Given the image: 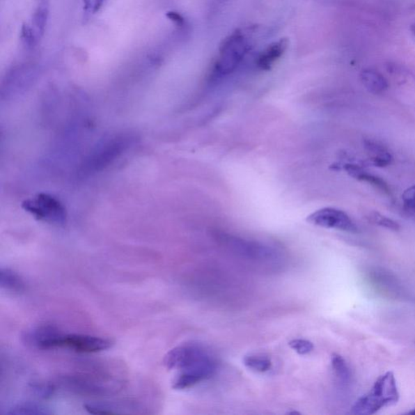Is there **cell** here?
<instances>
[{
  "label": "cell",
  "mask_w": 415,
  "mask_h": 415,
  "mask_svg": "<svg viewBox=\"0 0 415 415\" xmlns=\"http://www.w3.org/2000/svg\"><path fill=\"white\" fill-rule=\"evenodd\" d=\"M136 141V136L132 133H120L107 138L87 157L79 170V174L88 176L103 170L130 150Z\"/></svg>",
  "instance_id": "cell-1"
},
{
  "label": "cell",
  "mask_w": 415,
  "mask_h": 415,
  "mask_svg": "<svg viewBox=\"0 0 415 415\" xmlns=\"http://www.w3.org/2000/svg\"><path fill=\"white\" fill-rule=\"evenodd\" d=\"M399 399L396 378L393 373L387 372L380 375L370 391L354 403L352 412L354 414L372 415L397 404Z\"/></svg>",
  "instance_id": "cell-2"
},
{
  "label": "cell",
  "mask_w": 415,
  "mask_h": 415,
  "mask_svg": "<svg viewBox=\"0 0 415 415\" xmlns=\"http://www.w3.org/2000/svg\"><path fill=\"white\" fill-rule=\"evenodd\" d=\"M22 206L39 221L53 225H63L66 222L65 208L52 195L38 194L24 201Z\"/></svg>",
  "instance_id": "cell-3"
},
{
  "label": "cell",
  "mask_w": 415,
  "mask_h": 415,
  "mask_svg": "<svg viewBox=\"0 0 415 415\" xmlns=\"http://www.w3.org/2000/svg\"><path fill=\"white\" fill-rule=\"evenodd\" d=\"M248 48V42L240 31L227 37L220 48V57L214 69L216 75L226 76L234 72L244 58Z\"/></svg>",
  "instance_id": "cell-4"
},
{
  "label": "cell",
  "mask_w": 415,
  "mask_h": 415,
  "mask_svg": "<svg viewBox=\"0 0 415 415\" xmlns=\"http://www.w3.org/2000/svg\"><path fill=\"white\" fill-rule=\"evenodd\" d=\"M111 340L82 334H59L48 345V350L68 348L82 353L102 352L112 347Z\"/></svg>",
  "instance_id": "cell-5"
},
{
  "label": "cell",
  "mask_w": 415,
  "mask_h": 415,
  "mask_svg": "<svg viewBox=\"0 0 415 415\" xmlns=\"http://www.w3.org/2000/svg\"><path fill=\"white\" fill-rule=\"evenodd\" d=\"M212 361L210 355L194 345H180L166 355L164 363L168 369L184 370Z\"/></svg>",
  "instance_id": "cell-6"
},
{
  "label": "cell",
  "mask_w": 415,
  "mask_h": 415,
  "mask_svg": "<svg viewBox=\"0 0 415 415\" xmlns=\"http://www.w3.org/2000/svg\"><path fill=\"white\" fill-rule=\"evenodd\" d=\"M309 224L323 227V228L335 229L347 232H357V225L347 212L335 209V208H323L313 212L308 217Z\"/></svg>",
  "instance_id": "cell-7"
},
{
  "label": "cell",
  "mask_w": 415,
  "mask_h": 415,
  "mask_svg": "<svg viewBox=\"0 0 415 415\" xmlns=\"http://www.w3.org/2000/svg\"><path fill=\"white\" fill-rule=\"evenodd\" d=\"M216 364L212 361L194 368L180 370V373L173 382V389L182 390L209 379L215 373Z\"/></svg>",
  "instance_id": "cell-8"
},
{
  "label": "cell",
  "mask_w": 415,
  "mask_h": 415,
  "mask_svg": "<svg viewBox=\"0 0 415 415\" xmlns=\"http://www.w3.org/2000/svg\"><path fill=\"white\" fill-rule=\"evenodd\" d=\"M37 69L32 64H24L13 69L10 72L3 86V91L7 93L17 92L31 85L32 81L36 80Z\"/></svg>",
  "instance_id": "cell-9"
},
{
  "label": "cell",
  "mask_w": 415,
  "mask_h": 415,
  "mask_svg": "<svg viewBox=\"0 0 415 415\" xmlns=\"http://www.w3.org/2000/svg\"><path fill=\"white\" fill-rule=\"evenodd\" d=\"M228 242L232 249L246 258L261 260L274 258V251L264 245L238 239H230Z\"/></svg>",
  "instance_id": "cell-10"
},
{
  "label": "cell",
  "mask_w": 415,
  "mask_h": 415,
  "mask_svg": "<svg viewBox=\"0 0 415 415\" xmlns=\"http://www.w3.org/2000/svg\"><path fill=\"white\" fill-rule=\"evenodd\" d=\"M49 0H36V8L34 9L31 22L26 26L31 31L36 44L40 42L45 33L49 17Z\"/></svg>",
  "instance_id": "cell-11"
},
{
  "label": "cell",
  "mask_w": 415,
  "mask_h": 415,
  "mask_svg": "<svg viewBox=\"0 0 415 415\" xmlns=\"http://www.w3.org/2000/svg\"><path fill=\"white\" fill-rule=\"evenodd\" d=\"M365 149L370 154L367 160L362 162L363 166L385 167L391 164L393 156L386 148L372 140L364 141Z\"/></svg>",
  "instance_id": "cell-12"
},
{
  "label": "cell",
  "mask_w": 415,
  "mask_h": 415,
  "mask_svg": "<svg viewBox=\"0 0 415 415\" xmlns=\"http://www.w3.org/2000/svg\"><path fill=\"white\" fill-rule=\"evenodd\" d=\"M289 46L288 38H281L279 41L270 44L262 52L258 58V66L262 70H269L273 64L283 56Z\"/></svg>",
  "instance_id": "cell-13"
},
{
  "label": "cell",
  "mask_w": 415,
  "mask_h": 415,
  "mask_svg": "<svg viewBox=\"0 0 415 415\" xmlns=\"http://www.w3.org/2000/svg\"><path fill=\"white\" fill-rule=\"evenodd\" d=\"M364 166L355 163H347L343 166V169L347 171L350 176L354 178V179L368 182V184L377 187L378 189L384 192L388 195L391 194L389 187L383 180L380 178L369 174L367 171L363 169Z\"/></svg>",
  "instance_id": "cell-14"
},
{
  "label": "cell",
  "mask_w": 415,
  "mask_h": 415,
  "mask_svg": "<svg viewBox=\"0 0 415 415\" xmlns=\"http://www.w3.org/2000/svg\"><path fill=\"white\" fill-rule=\"evenodd\" d=\"M361 81L366 88L373 95H380L386 91L389 88V83L386 79L377 71L373 69H366L360 75Z\"/></svg>",
  "instance_id": "cell-15"
},
{
  "label": "cell",
  "mask_w": 415,
  "mask_h": 415,
  "mask_svg": "<svg viewBox=\"0 0 415 415\" xmlns=\"http://www.w3.org/2000/svg\"><path fill=\"white\" fill-rule=\"evenodd\" d=\"M0 285L13 292H21L24 288L23 281L17 274L11 269L3 268L0 270Z\"/></svg>",
  "instance_id": "cell-16"
},
{
  "label": "cell",
  "mask_w": 415,
  "mask_h": 415,
  "mask_svg": "<svg viewBox=\"0 0 415 415\" xmlns=\"http://www.w3.org/2000/svg\"><path fill=\"white\" fill-rule=\"evenodd\" d=\"M51 412L48 409L36 403L26 402L17 405L10 409L8 414L28 415V414H49Z\"/></svg>",
  "instance_id": "cell-17"
},
{
  "label": "cell",
  "mask_w": 415,
  "mask_h": 415,
  "mask_svg": "<svg viewBox=\"0 0 415 415\" xmlns=\"http://www.w3.org/2000/svg\"><path fill=\"white\" fill-rule=\"evenodd\" d=\"M244 363L246 368L258 373L268 372L272 368L270 359L266 357L249 355L244 359Z\"/></svg>",
  "instance_id": "cell-18"
},
{
  "label": "cell",
  "mask_w": 415,
  "mask_h": 415,
  "mask_svg": "<svg viewBox=\"0 0 415 415\" xmlns=\"http://www.w3.org/2000/svg\"><path fill=\"white\" fill-rule=\"evenodd\" d=\"M331 363H332V368L338 379L343 382H348L350 379V370L343 357L338 354H333Z\"/></svg>",
  "instance_id": "cell-19"
},
{
  "label": "cell",
  "mask_w": 415,
  "mask_h": 415,
  "mask_svg": "<svg viewBox=\"0 0 415 415\" xmlns=\"http://www.w3.org/2000/svg\"><path fill=\"white\" fill-rule=\"evenodd\" d=\"M368 219L370 222H373V224L384 227V228L388 230L398 231L400 228H401V226H400L397 221L380 214L377 212H370Z\"/></svg>",
  "instance_id": "cell-20"
},
{
  "label": "cell",
  "mask_w": 415,
  "mask_h": 415,
  "mask_svg": "<svg viewBox=\"0 0 415 415\" xmlns=\"http://www.w3.org/2000/svg\"><path fill=\"white\" fill-rule=\"evenodd\" d=\"M289 347L296 353L301 355L308 354L313 352L314 345L308 340L294 339L289 343Z\"/></svg>",
  "instance_id": "cell-21"
},
{
  "label": "cell",
  "mask_w": 415,
  "mask_h": 415,
  "mask_svg": "<svg viewBox=\"0 0 415 415\" xmlns=\"http://www.w3.org/2000/svg\"><path fill=\"white\" fill-rule=\"evenodd\" d=\"M402 201L406 210L415 214V185L405 191Z\"/></svg>",
  "instance_id": "cell-22"
},
{
  "label": "cell",
  "mask_w": 415,
  "mask_h": 415,
  "mask_svg": "<svg viewBox=\"0 0 415 415\" xmlns=\"http://www.w3.org/2000/svg\"><path fill=\"white\" fill-rule=\"evenodd\" d=\"M107 0H83L84 11L86 15L95 14L100 11Z\"/></svg>",
  "instance_id": "cell-23"
},
{
  "label": "cell",
  "mask_w": 415,
  "mask_h": 415,
  "mask_svg": "<svg viewBox=\"0 0 415 415\" xmlns=\"http://www.w3.org/2000/svg\"><path fill=\"white\" fill-rule=\"evenodd\" d=\"M88 413L92 414H116L113 412L111 408L105 406V405L100 404H86L84 406Z\"/></svg>",
  "instance_id": "cell-24"
},
{
  "label": "cell",
  "mask_w": 415,
  "mask_h": 415,
  "mask_svg": "<svg viewBox=\"0 0 415 415\" xmlns=\"http://www.w3.org/2000/svg\"><path fill=\"white\" fill-rule=\"evenodd\" d=\"M168 17H169L171 21L175 22L179 26H182L184 24V18H182L180 14L176 13H169L167 15Z\"/></svg>",
  "instance_id": "cell-25"
},
{
  "label": "cell",
  "mask_w": 415,
  "mask_h": 415,
  "mask_svg": "<svg viewBox=\"0 0 415 415\" xmlns=\"http://www.w3.org/2000/svg\"><path fill=\"white\" fill-rule=\"evenodd\" d=\"M411 31L413 33V36L415 37V23H414L411 27Z\"/></svg>",
  "instance_id": "cell-26"
},
{
  "label": "cell",
  "mask_w": 415,
  "mask_h": 415,
  "mask_svg": "<svg viewBox=\"0 0 415 415\" xmlns=\"http://www.w3.org/2000/svg\"><path fill=\"white\" fill-rule=\"evenodd\" d=\"M408 414L415 415V408L413 409L412 411L408 412Z\"/></svg>",
  "instance_id": "cell-27"
},
{
  "label": "cell",
  "mask_w": 415,
  "mask_h": 415,
  "mask_svg": "<svg viewBox=\"0 0 415 415\" xmlns=\"http://www.w3.org/2000/svg\"><path fill=\"white\" fill-rule=\"evenodd\" d=\"M288 414H300V413L296 412H289Z\"/></svg>",
  "instance_id": "cell-28"
}]
</instances>
